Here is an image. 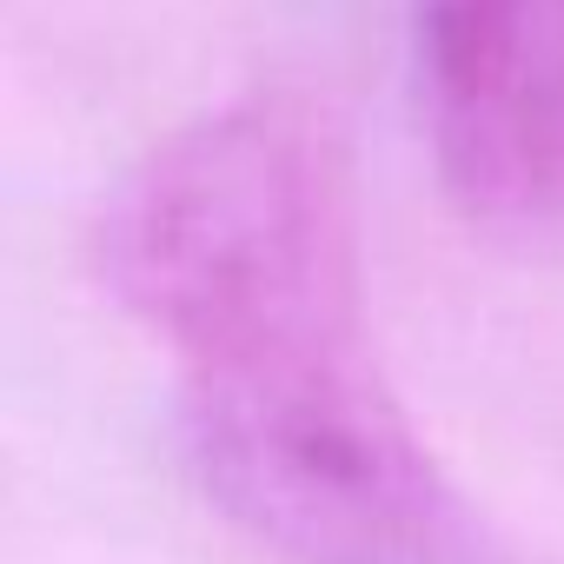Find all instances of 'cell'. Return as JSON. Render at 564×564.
I'll use <instances>...</instances> for the list:
<instances>
[{
    "label": "cell",
    "mask_w": 564,
    "mask_h": 564,
    "mask_svg": "<svg viewBox=\"0 0 564 564\" xmlns=\"http://www.w3.org/2000/svg\"><path fill=\"white\" fill-rule=\"evenodd\" d=\"M445 199L491 232L564 226V0H405Z\"/></svg>",
    "instance_id": "6da1fadb"
}]
</instances>
